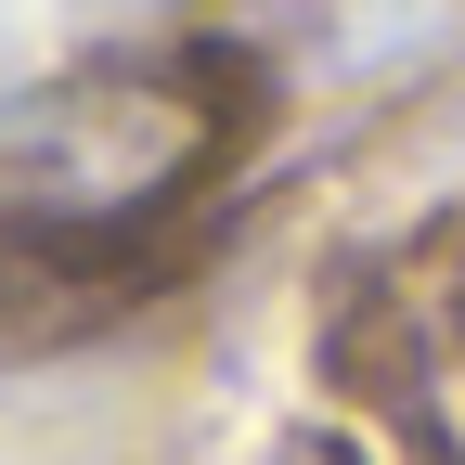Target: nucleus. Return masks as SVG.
<instances>
[{
	"instance_id": "obj_1",
	"label": "nucleus",
	"mask_w": 465,
	"mask_h": 465,
	"mask_svg": "<svg viewBox=\"0 0 465 465\" xmlns=\"http://www.w3.org/2000/svg\"><path fill=\"white\" fill-rule=\"evenodd\" d=\"M207 155V104H182V78H143V65H104L14 104L0 130V207L26 220H130L155 194H182Z\"/></svg>"
}]
</instances>
